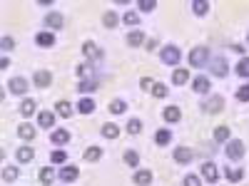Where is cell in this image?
Here are the masks:
<instances>
[{"instance_id": "cell-1", "label": "cell", "mask_w": 249, "mask_h": 186, "mask_svg": "<svg viewBox=\"0 0 249 186\" xmlns=\"http://www.w3.org/2000/svg\"><path fill=\"white\" fill-rule=\"evenodd\" d=\"M190 65L192 67H204L210 65V47L207 45H197L190 50Z\"/></svg>"}, {"instance_id": "cell-2", "label": "cell", "mask_w": 249, "mask_h": 186, "mask_svg": "<svg viewBox=\"0 0 249 186\" xmlns=\"http://www.w3.org/2000/svg\"><path fill=\"white\" fill-rule=\"evenodd\" d=\"M224 154L230 161H242L244 156V141L242 139H230L227 141V147H224Z\"/></svg>"}, {"instance_id": "cell-3", "label": "cell", "mask_w": 249, "mask_h": 186, "mask_svg": "<svg viewBox=\"0 0 249 186\" xmlns=\"http://www.w3.org/2000/svg\"><path fill=\"white\" fill-rule=\"evenodd\" d=\"M160 60L164 65H177L182 60V52H179L177 45H164V47H160Z\"/></svg>"}, {"instance_id": "cell-4", "label": "cell", "mask_w": 249, "mask_h": 186, "mask_svg": "<svg viewBox=\"0 0 249 186\" xmlns=\"http://www.w3.org/2000/svg\"><path fill=\"white\" fill-rule=\"evenodd\" d=\"M202 109H204V112H210V114L222 112V109H224V97H222V94H212V97L202 105Z\"/></svg>"}, {"instance_id": "cell-5", "label": "cell", "mask_w": 249, "mask_h": 186, "mask_svg": "<svg viewBox=\"0 0 249 186\" xmlns=\"http://www.w3.org/2000/svg\"><path fill=\"white\" fill-rule=\"evenodd\" d=\"M210 72H212L214 77H227V75H230V65H227L224 57H214V60L210 62Z\"/></svg>"}, {"instance_id": "cell-6", "label": "cell", "mask_w": 249, "mask_h": 186, "mask_svg": "<svg viewBox=\"0 0 249 186\" xmlns=\"http://www.w3.org/2000/svg\"><path fill=\"white\" fill-rule=\"evenodd\" d=\"M192 90L197 92V94H207L212 90V82H210V77L207 75H197L195 79H192Z\"/></svg>"}, {"instance_id": "cell-7", "label": "cell", "mask_w": 249, "mask_h": 186, "mask_svg": "<svg viewBox=\"0 0 249 186\" xmlns=\"http://www.w3.org/2000/svg\"><path fill=\"white\" fill-rule=\"evenodd\" d=\"M77 176H80V169L72 167V164H65V167H60V171H57V179H60V181H68V184L75 181Z\"/></svg>"}, {"instance_id": "cell-8", "label": "cell", "mask_w": 249, "mask_h": 186, "mask_svg": "<svg viewBox=\"0 0 249 186\" xmlns=\"http://www.w3.org/2000/svg\"><path fill=\"white\" fill-rule=\"evenodd\" d=\"M172 159H175L177 164H190V161L195 159V152H192L190 147H177V149L172 152Z\"/></svg>"}, {"instance_id": "cell-9", "label": "cell", "mask_w": 249, "mask_h": 186, "mask_svg": "<svg viewBox=\"0 0 249 186\" xmlns=\"http://www.w3.org/2000/svg\"><path fill=\"white\" fill-rule=\"evenodd\" d=\"M8 90H10V94H25L28 92V79L25 77H13L8 82Z\"/></svg>"}, {"instance_id": "cell-10", "label": "cell", "mask_w": 249, "mask_h": 186, "mask_svg": "<svg viewBox=\"0 0 249 186\" xmlns=\"http://www.w3.org/2000/svg\"><path fill=\"white\" fill-rule=\"evenodd\" d=\"M50 82H53V75H50L48 70H37V72L33 75V85H35V87H40V90H45V87L50 85Z\"/></svg>"}, {"instance_id": "cell-11", "label": "cell", "mask_w": 249, "mask_h": 186, "mask_svg": "<svg viewBox=\"0 0 249 186\" xmlns=\"http://www.w3.org/2000/svg\"><path fill=\"white\" fill-rule=\"evenodd\" d=\"M202 179L210 181V184H214V181L219 179V171H217V167H214L212 161H204V164H202Z\"/></svg>"}, {"instance_id": "cell-12", "label": "cell", "mask_w": 249, "mask_h": 186, "mask_svg": "<svg viewBox=\"0 0 249 186\" xmlns=\"http://www.w3.org/2000/svg\"><path fill=\"white\" fill-rule=\"evenodd\" d=\"M82 55H85L90 62H97V60H102V50H100L95 43H85V45H82Z\"/></svg>"}, {"instance_id": "cell-13", "label": "cell", "mask_w": 249, "mask_h": 186, "mask_svg": "<svg viewBox=\"0 0 249 186\" xmlns=\"http://www.w3.org/2000/svg\"><path fill=\"white\" fill-rule=\"evenodd\" d=\"M35 43H37L40 47H53V45H55V35H53L50 30H40V32L35 35Z\"/></svg>"}, {"instance_id": "cell-14", "label": "cell", "mask_w": 249, "mask_h": 186, "mask_svg": "<svg viewBox=\"0 0 249 186\" xmlns=\"http://www.w3.org/2000/svg\"><path fill=\"white\" fill-rule=\"evenodd\" d=\"M72 105H70V102L68 99H60V102H55V114H60L62 119H70L72 117Z\"/></svg>"}, {"instance_id": "cell-15", "label": "cell", "mask_w": 249, "mask_h": 186, "mask_svg": "<svg viewBox=\"0 0 249 186\" xmlns=\"http://www.w3.org/2000/svg\"><path fill=\"white\" fill-rule=\"evenodd\" d=\"M152 171L150 169H140V171H135V176H132V181L137 184V186H150L152 184Z\"/></svg>"}, {"instance_id": "cell-16", "label": "cell", "mask_w": 249, "mask_h": 186, "mask_svg": "<svg viewBox=\"0 0 249 186\" xmlns=\"http://www.w3.org/2000/svg\"><path fill=\"white\" fill-rule=\"evenodd\" d=\"M127 45H130V47L147 45V37H144V32H142V30H132V32H127Z\"/></svg>"}, {"instance_id": "cell-17", "label": "cell", "mask_w": 249, "mask_h": 186, "mask_svg": "<svg viewBox=\"0 0 249 186\" xmlns=\"http://www.w3.org/2000/svg\"><path fill=\"white\" fill-rule=\"evenodd\" d=\"M50 141L55 144V147H65V144L70 141V132H68V129H55V132L50 134Z\"/></svg>"}, {"instance_id": "cell-18", "label": "cell", "mask_w": 249, "mask_h": 186, "mask_svg": "<svg viewBox=\"0 0 249 186\" xmlns=\"http://www.w3.org/2000/svg\"><path fill=\"white\" fill-rule=\"evenodd\" d=\"M95 109H97V105H95L92 97H82V99L77 102V112H80V114H92Z\"/></svg>"}, {"instance_id": "cell-19", "label": "cell", "mask_w": 249, "mask_h": 186, "mask_svg": "<svg viewBox=\"0 0 249 186\" xmlns=\"http://www.w3.org/2000/svg\"><path fill=\"white\" fill-rule=\"evenodd\" d=\"M37 124H40L43 129H50L53 124H55V112H50V109H43V112L37 114Z\"/></svg>"}, {"instance_id": "cell-20", "label": "cell", "mask_w": 249, "mask_h": 186, "mask_svg": "<svg viewBox=\"0 0 249 186\" xmlns=\"http://www.w3.org/2000/svg\"><path fill=\"white\" fill-rule=\"evenodd\" d=\"M224 179H227V181H232V184H239V181L244 179V169H234V167H230V164H227Z\"/></svg>"}, {"instance_id": "cell-21", "label": "cell", "mask_w": 249, "mask_h": 186, "mask_svg": "<svg viewBox=\"0 0 249 186\" xmlns=\"http://www.w3.org/2000/svg\"><path fill=\"white\" fill-rule=\"evenodd\" d=\"M18 137L25 139V141H33V139H35V127H33V124H28V122H23V124L18 127Z\"/></svg>"}, {"instance_id": "cell-22", "label": "cell", "mask_w": 249, "mask_h": 186, "mask_svg": "<svg viewBox=\"0 0 249 186\" xmlns=\"http://www.w3.org/2000/svg\"><path fill=\"white\" fill-rule=\"evenodd\" d=\"M45 25L53 28V30H60L62 25H65V17H62L60 13H50V15L45 17Z\"/></svg>"}, {"instance_id": "cell-23", "label": "cell", "mask_w": 249, "mask_h": 186, "mask_svg": "<svg viewBox=\"0 0 249 186\" xmlns=\"http://www.w3.org/2000/svg\"><path fill=\"white\" fill-rule=\"evenodd\" d=\"M170 141H172V132L170 129H157L155 132V144L157 147H167Z\"/></svg>"}, {"instance_id": "cell-24", "label": "cell", "mask_w": 249, "mask_h": 186, "mask_svg": "<svg viewBox=\"0 0 249 186\" xmlns=\"http://www.w3.org/2000/svg\"><path fill=\"white\" fill-rule=\"evenodd\" d=\"M35 109H37V102L30 99V97H25V99H23V105H20V114H23V117H33Z\"/></svg>"}, {"instance_id": "cell-25", "label": "cell", "mask_w": 249, "mask_h": 186, "mask_svg": "<svg viewBox=\"0 0 249 186\" xmlns=\"http://www.w3.org/2000/svg\"><path fill=\"white\" fill-rule=\"evenodd\" d=\"M162 117L167 119L170 124H175V122H179L182 119V112H179V107H175V105H170V107H164V112H162Z\"/></svg>"}, {"instance_id": "cell-26", "label": "cell", "mask_w": 249, "mask_h": 186, "mask_svg": "<svg viewBox=\"0 0 249 186\" xmlns=\"http://www.w3.org/2000/svg\"><path fill=\"white\" fill-rule=\"evenodd\" d=\"M15 156H18V161H23V164H30V161L35 159V149H33V147H20Z\"/></svg>"}, {"instance_id": "cell-27", "label": "cell", "mask_w": 249, "mask_h": 186, "mask_svg": "<svg viewBox=\"0 0 249 186\" xmlns=\"http://www.w3.org/2000/svg\"><path fill=\"white\" fill-rule=\"evenodd\" d=\"M172 82L177 87H182V85H187V82H190V70H175V75H172Z\"/></svg>"}, {"instance_id": "cell-28", "label": "cell", "mask_w": 249, "mask_h": 186, "mask_svg": "<svg viewBox=\"0 0 249 186\" xmlns=\"http://www.w3.org/2000/svg\"><path fill=\"white\" fill-rule=\"evenodd\" d=\"M234 72H237V77H242V79H249V57H242V60L237 62Z\"/></svg>"}, {"instance_id": "cell-29", "label": "cell", "mask_w": 249, "mask_h": 186, "mask_svg": "<svg viewBox=\"0 0 249 186\" xmlns=\"http://www.w3.org/2000/svg\"><path fill=\"white\" fill-rule=\"evenodd\" d=\"M102 137H105V139H117V137H120L117 124H115V122H107L105 127H102Z\"/></svg>"}, {"instance_id": "cell-30", "label": "cell", "mask_w": 249, "mask_h": 186, "mask_svg": "<svg viewBox=\"0 0 249 186\" xmlns=\"http://www.w3.org/2000/svg\"><path fill=\"white\" fill-rule=\"evenodd\" d=\"M107 109H110V114H124V112H127V102L115 99V102H110V105H107Z\"/></svg>"}, {"instance_id": "cell-31", "label": "cell", "mask_w": 249, "mask_h": 186, "mask_svg": "<svg viewBox=\"0 0 249 186\" xmlns=\"http://www.w3.org/2000/svg\"><path fill=\"white\" fill-rule=\"evenodd\" d=\"M122 159H124V164H127V167H132V169L140 164V154H137L135 149H127V152L122 154Z\"/></svg>"}, {"instance_id": "cell-32", "label": "cell", "mask_w": 249, "mask_h": 186, "mask_svg": "<svg viewBox=\"0 0 249 186\" xmlns=\"http://www.w3.org/2000/svg\"><path fill=\"white\" fill-rule=\"evenodd\" d=\"M100 85H97V82L95 79H80V85H77V90L82 92V94H88V92H95Z\"/></svg>"}, {"instance_id": "cell-33", "label": "cell", "mask_w": 249, "mask_h": 186, "mask_svg": "<svg viewBox=\"0 0 249 186\" xmlns=\"http://www.w3.org/2000/svg\"><path fill=\"white\" fill-rule=\"evenodd\" d=\"M37 176H40V184H50V181H53L57 174H55V169H53V167H43Z\"/></svg>"}, {"instance_id": "cell-34", "label": "cell", "mask_w": 249, "mask_h": 186, "mask_svg": "<svg viewBox=\"0 0 249 186\" xmlns=\"http://www.w3.org/2000/svg\"><path fill=\"white\" fill-rule=\"evenodd\" d=\"M77 77H80V79H92V65H90V62H82V65H77Z\"/></svg>"}, {"instance_id": "cell-35", "label": "cell", "mask_w": 249, "mask_h": 186, "mask_svg": "<svg viewBox=\"0 0 249 186\" xmlns=\"http://www.w3.org/2000/svg\"><path fill=\"white\" fill-rule=\"evenodd\" d=\"M102 159V149L100 147H88L85 149V161H100Z\"/></svg>"}, {"instance_id": "cell-36", "label": "cell", "mask_w": 249, "mask_h": 186, "mask_svg": "<svg viewBox=\"0 0 249 186\" xmlns=\"http://www.w3.org/2000/svg\"><path fill=\"white\" fill-rule=\"evenodd\" d=\"M192 10H195V15H207L210 13V3H207V0H195Z\"/></svg>"}, {"instance_id": "cell-37", "label": "cell", "mask_w": 249, "mask_h": 186, "mask_svg": "<svg viewBox=\"0 0 249 186\" xmlns=\"http://www.w3.org/2000/svg\"><path fill=\"white\" fill-rule=\"evenodd\" d=\"M102 23H105V28H117V25H120V23H117V13L107 10L105 15H102Z\"/></svg>"}, {"instance_id": "cell-38", "label": "cell", "mask_w": 249, "mask_h": 186, "mask_svg": "<svg viewBox=\"0 0 249 186\" xmlns=\"http://www.w3.org/2000/svg\"><path fill=\"white\" fill-rule=\"evenodd\" d=\"M140 132H142V122H140V119H130V122H127V134L137 137Z\"/></svg>"}, {"instance_id": "cell-39", "label": "cell", "mask_w": 249, "mask_h": 186, "mask_svg": "<svg viewBox=\"0 0 249 186\" xmlns=\"http://www.w3.org/2000/svg\"><path fill=\"white\" fill-rule=\"evenodd\" d=\"M18 176H20L18 167H5V169H3V181H15Z\"/></svg>"}, {"instance_id": "cell-40", "label": "cell", "mask_w": 249, "mask_h": 186, "mask_svg": "<svg viewBox=\"0 0 249 186\" xmlns=\"http://www.w3.org/2000/svg\"><path fill=\"white\" fill-rule=\"evenodd\" d=\"M50 161H53V164H62V167H65V161H68V154L62 152V149H57V152H53V154H50Z\"/></svg>"}, {"instance_id": "cell-41", "label": "cell", "mask_w": 249, "mask_h": 186, "mask_svg": "<svg viewBox=\"0 0 249 186\" xmlns=\"http://www.w3.org/2000/svg\"><path fill=\"white\" fill-rule=\"evenodd\" d=\"M140 13H155V8H157V3L155 0H140Z\"/></svg>"}, {"instance_id": "cell-42", "label": "cell", "mask_w": 249, "mask_h": 186, "mask_svg": "<svg viewBox=\"0 0 249 186\" xmlns=\"http://www.w3.org/2000/svg\"><path fill=\"white\" fill-rule=\"evenodd\" d=\"M214 139L217 141H230V127H217L214 129Z\"/></svg>"}, {"instance_id": "cell-43", "label": "cell", "mask_w": 249, "mask_h": 186, "mask_svg": "<svg viewBox=\"0 0 249 186\" xmlns=\"http://www.w3.org/2000/svg\"><path fill=\"white\" fill-rule=\"evenodd\" d=\"M122 20H124V25H137V23H140V15H137L135 10H127Z\"/></svg>"}, {"instance_id": "cell-44", "label": "cell", "mask_w": 249, "mask_h": 186, "mask_svg": "<svg viewBox=\"0 0 249 186\" xmlns=\"http://www.w3.org/2000/svg\"><path fill=\"white\" fill-rule=\"evenodd\" d=\"M182 184H184V186H204V184H202V179H199V176H195V174H187Z\"/></svg>"}, {"instance_id": "cell-45", "label": "cell", "mask_w": 249, "mask_h": 186, "mask_svg": "<svg viewBox=\"0 0 249 186\" xmlns=\"http://www.w3.org/2000/svg\"><path fill=\"white\" fill-rule=\"evenodd\" d=\"M237 99H239V102H249V82L237 90Z\"/></svg>"}, {"instance_id": "cell-46", "label": "cell", "mask_w": 249, "mask_h": 186, "mask_svg": "<svg viewBox=\"0 0 249 186\" xmlns=\"http://www.w3.org/2000/svg\"><path fill=\"white\" fill-rule=\"evenodd\" d=\"M152 94L162 99L164 94H167V87H164V85H162V82H155V87H152Z\"/></svg>"}, {"instance_id": "cell-47", "label": "cell", "mask_w": 249, "mask_h": 186, "mask_svg": "<svg viewBox=\"0 0 249 186\" xmlns=\"http://www.w3.org/2000/svg\"><path fill=\"white\" fill-rule=\"evenodd\" d=\"M140 87H142L144 92L152 90V87H155V79H150V77H142V79H140Z\"/></svg>"}, {"instance_id": "cell-48", "label": "cell", "mask_w": 249, "mask_h": 186, "mask_svg": "<svg viewBox=\"0 0 249 186\" xmlns=\"http://www.w3.org/2000/svg\"><path fill=\"white\" fill-rule=\"evenodd\" d=\"M0 43H3V50H13V47H15V40H13V37H8V35H5L3 40H0Z\"/></svg>"}, {"instance_id": "cell-49", "label": "cell", "mask_w": 249, "mask_h": 186, "mask_svg": "<svg viewBox=\"0 0 249 186\" xmlns=\"http://www.w3.org/2000/svg\"><path fill=\"white\" fill-rule=\"evenodd\" d=\"M144 47H147L150 52H155V50H157V43H155V40H150V43H147V45H144Z\"/></svg>"}, {"instance_id": "cell-50", "label": "cell", "mask_w": 249, "mask_h": 186, "mask_svg": "<svg viewBox=\"0 0 249 186\" xmlns=\"http://www.w3.org/2000/svg\"><path fill=\"white\" fill-rule=\"evenodd\" d=\"M8 65H10V60H8V57H3V60H0V70H5Z\"/></svg>"}, {"instance_id": "cell-51", "label": "cell", "mask_w": 249, "mask_h": 186, "mask_svg": "<svg viewBox=\"0 0 249 186\" xmlns=\"http://www.w3.org/2000/svg\"><path fill=\"white\" fill-rule=\"evenodd\" d=\"M247 43H249V37H247Z\"/></svg>"}]
</instances>
